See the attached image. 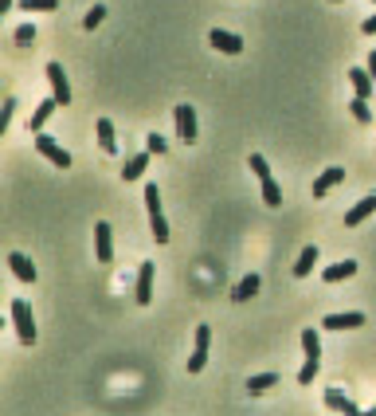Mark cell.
Segmentation results:
<instances>
[{
	"label": "cell",
	"instance_id": "1",
	"mask_svg": "<svg viewBox=\"0 0 376 416\" xmlns=\"http://www.w3.org/2000/svg\"><path fill=\"white\" fill-rule=\"evenodd\" d=\"M146 212H149L153 240H157V244H169V220H165V212H161V189L157 185H146Z\"/></svg>",
	"mask_w": 376,
	"mask_h": 416
},
{
	"label": "cell",
	"instance_id": "2",
	"mask_svg": "<svg viewBox=\"0 0 376 416\" xmlns=\"http://www.w3.org/2000/svg\"><path fill=\"white\" fill-rule=\"evenodd\" d=\"M302 350H306V366L298 369V385H310L317 377V366H321V342H317V330H310V326L302 330Z\"/></svg>",
	"mask_w": 376,
	"mask_h": 416
},
{
	"label": "cell",
	"instance_id": "3",
	"mask_svg": "<svg viewBox=\"0 0 376 416\" xmlns=\"http://www.w3.org/2000/svg\"><path fill=\"white\" fill-rule=\"evenodd\" d=\"M8 314H12V326L16 334H20V342H36V319H32V306H28V299H12V306H8Z\"/></svg>",
	"mask_w": 376,
	"mask_h": 416
},
{
	"label": "cell",
	"instance_id": "4",
	"mask_svg": "<svg viewBox=\"0 0 376 416\" xmlns=\"http://www.w3.org/2000/svg\"><path fill=\"white\" fill-rule=\"evenodd\" d=\"M36 149L51 161V165H55V169H71V153H67V149H63L59 142H55V138H48V134H43V130L36 134Z\"/></svg>",
	"mask_w": 376,
	"mask_h": 416
},
{
	"label": "cell",
	"instance_id": "5",
	"mask_svg": "<svg viewBox=\"0 0 376 416\" xmlns=\"http://www.w3.org/2000/svg\"><path fill=\"white\" fill-rule=\"evenodd\" d=\"M172 122H177V138H181L184 146H192L196 142V111L188 106V102L172 106Z\"/></svg>",
	"mask_w": 376,
	"mask_h": 416
},
{
	"label": "cell",
	"instance_id": "6",
	"mask_svg": "<svg viewBox=\"0 0 376 416\" xmlns=\"http://www.w3.org/2000/svg\"><path fill=\"white\" fill-rule=\"evenodd\" d=\"M208 346H212V326H196L192 357H188V373H200L208 366Z\"/></svg>",
	"mask_w": 376,
	"mask_h": 416
},
{
	"label": "cell",
	"instance_id": "7",
	"mask_svg": "<svg viewBox=\"0 0 376 416\" xmlns=\"http://www.w3.org/2000/svg\"><path fill=\"white\" fill-rule=\"evenodd\" d=\"M95 256H98V263H110L114 259V228L106 220L95 224Z\"/></svg>",
	"mask_w": 376,
	"mask_h": 416
},
{
	"label": "cell",
	"instance_id": "8",
	"mask_svg": "<svg viewBox=\"0 0 376 416\" xmlns=\"http://www.w3.org/2000/svg\"><path fill=\"white\" fill-rule=\"evenodd\" d=\"M48 83H51V95L59 98V106H71V86H67V71H63L59 63H48Z\"/></svg>",
	"mask_w": 376,
	"mask_h": 416
},
{
	"label": "cell",
	"instance_id": "9",
	"mask_svg": "<svg viewBox=\"0 0 376 416\" xmlns=\"http://www.w3.org/2000/svg\"><path fill=\"white\" fill-rule=\"evenodd\" d=\"M208 44H212L216 51H224V55H239L243 51V36L224 32V28H212V32H208Z\"/></svg>",
	"mask_w": 376,
	"mask_h": 416
},
{
	"label": "cell",
	"instance_id": "10",
	"mask_svg": "<svg viewBox=\"0 0 376 416\" xmlns=\"http://www.w3.org/2000/svg\"><path fill=\"white\" fill-rule=\"evenodd\" d=\"M373 212H376V196H361V200H357L349 212H345V228H361V224L368 220Z\"/></svg>",
	"mask_w": 376,
	"mask_h": 416
},
{
	"label": "cell",
	"instance_id": "11",
	"mask_svg": "<svg viewBox=\"0 0 376 416\" xmlns=\"http://www.w3.org/2000/svg\"><path fill=\"white\" fill-rule=\"evenodd\" d=\"M55 111H59V98H55V95H51V98H43V102H39L36 111H32V118H28V130H32V134H39V130L48 126V118H51Z\"/></svg>",
	"mask_w": 376,
	"mask_h": 416
},
{
	"label": "cell",
	"instance_id": "12",
	"mask_svg": "<svg viewBox=\"0 0 376 416\" xmlns=\"http://www.w3.org/2000/svg\"><path fill=\"white\" fill-rule=\"evenodd\" d=\"M341 181H345V169H341V165H333V169H326L321 177H317L310 193H314V200H321V196H329V189H337Z\"/></svg>",
	"mask_w": 376,
	"mask_h": 416
},
{
	"label": "cell",
	"instance_id": "13",
	"mask_svg": "<svg viewBox=\"0 0 376 416\" xmlns=\"http://www.w3.org/2000/svg\"><path fill=\"white\" fill-rule=\"evenodd\" d=\"M326 330H357V326H364V314L361 310H345V314H329L326 322H321Z\"/></svg>",
	"mask_w": 376,
	"mask_h": 416
},
{
	"label": "cell",
	"instance_id": "14",
	"mask_svg": "<svg viewBox=\"0 0 376 416\" xmlns=\"http://www.w3.org/2000/svg\"><path fill=\"white\" fill-rule=\"evenodd\" d=\"M134 294H137V303H141V306H149V303H153V263H141V271H137V287H134Z\"/></svg>",
	"mask_w": 376,
	"mask_h": 416
},
{
	"label": "cell",
	"instance_id": "15",
	"mask_svg": "<svg viewBox=\"0 0 376 416\" xmlns=\"http://www.w3.org/2000/svg\"><path fill=\"white\" fill-rule=\"evenodd\" d=\"M259 287H263V279H259L255 271H251V275H243V279L235 283L231 299H235V303H247V299H255V294H259Z\"/></svg>",
	"mask_w": 376,
	"mask_h": 416
},
{
	"label": "cell",
	"instance_id": "16",
	"mask_svg": "<svg viewBox=\"0 0 376 416\" xmlns=\"http://www.w3.org/2000/svg\"><path fill=\"white\" fill-rule=\"evenodd\" d=\"M149 158H153V153H134V158H126V165H121V181H137V177H141V173L149 169Z\"/></svg>",
	"mask_w": 376,
	"mask_h": 416
},
{
	"label": "cell",
	"instance_id": "17",
	"mask_svg": "<svg viewBox=\"0 0 376 416\" xmlns=\"http://www.w3.org/2000/svg\"><path fill=\"white\" fill-rule=\"evenodd\" d=\"M8 267H12V275H20L24 283H36V263H32L24 252H12V256H8Z\"/></svg>",
	"mask_w": 376,
	"mask_h": 416
},
{
	"label": "cell",
	"instance_id": "18",
	"mask_svg": "<svg viewBox=\"0 0 376 416\" xmlns=\"http://www.w3.org/2000/svg\"><path fill=\"white\" fill-rule=\"evenodd\" d=\"M98 146H102V153H118V134H114V122L110 118H98Z\"/></svg>",
	"mask_w": 376,
	"mask_h": 416
},
{
	"label": "cell",
	"instance_id": "19",
	"mask_svg": "<svg viewBox=\"0 0 376 416\" xmlns=\"http://www.w3.org/2000/svg\"><path fill=\"white\" fill-rule=\"evenodd\" d=\"M349 83H353V91H357V98H368L373 95V71H368V67H353L349 71Z\"/></svg>",
	"mask_w": 376,
	"mask_h": 416
},
{
	"label": "cell",
	"instance_id": "20",
	"mask_svg": "<svg viewBox=\"0 0 376 416\" xmlns=\"http://www.w3.org/2000/svg\"><path fill=\"white\" fill-rule=\"evenodd\" d=\"M353 275H357V259H341V263L326 267L321 279H326V283H341V279H353Z\"/></svg>",
	"mask_w": 376,
	"mask_h": 416
},
{
	"label": "cell",
	"instance_id": "21",
	"mask_svg": "<svg viewBox=\"0 0 376 416\" xmlns=\"http://www.w3.org/2000/svg\"><path fill=\"white\" fill-rule=\"evenodd\" d=\"M326 408H333V413H357V404L341 389H326Z\"/></svg>",
	"mask_w": 376,
	"mask_h": 416
},
{
	"label": "cell",
	"instance_id": "22",
	"mask_svg": "<svg viewBox=\"0 0 376 416\" xmlns=\"http://www.w3.org/2000/svg\"><path fill=\"white\" fill-rule=\"evenodd\" d=\"M275 385H279V373H259V377L247 381V393H251V397H263V393L275 389Z\"/></svg>",
	"mask_w": 376,
	"mask_h": 416
},
{
	"label": "cell",
	"instance_id": "23",
	"mask_svg": "<svg viewBox=\"0 0 376 416\" xmlns=\"http://www.w3.org/2000/svg\"><path fill=\"white\" fill-rule=\"evenodd\" d=\"M314 263H317V247L310 244V247H302V256H298V263H294V275H298V279H306V275L314 271Z\"/></svg>",
	"mask_w": 376,
	"mask_h": 416
},
{
	"label": "cell",
	"instance_id": "24",
	"mask_svg": "<svg viewBox=\"0 0 376 416\" xmlns=\"http://www.w3.org/2000/svg\"><path fill=\"white\" fill-rule=\"evenodd\" d=\"M263 205H270V208H279L282 205V189H279V181L275 177H263Z\"/></svg>",
	"mask_w": 376,
	"mask_h": 416
},
{
	"label": "cell",
	"instance_id": "25",
	"mask_svg": "<svg viewBox=\"0 0 376 416\" xmlns=\"http://www.w3.org/2000/svg\"><path fill=\"white\" fill-rule=\"evenodd\" d=\"M20 8H24V12H55L59 0H20Z\"/></svg>",
	"mask_w": 376,
	"mask_h": 416
},
{
	"label": "cell",
	"instance_id": "26",
	"mask_svg": "<svg viewBox=\"0 0 376 416\" xmlns=\"http://www.w3.org/2000/svg\"><path fill=\"white\" fill-rule=\"evenodd\" d=\"M102 20H106V4H95V8H90V12L83 16V28H86V32H95V28L102 24Z\"/></svg>",
	"mask_w": 376,
	"mask_h": 416
},
{
	"label": "cell",
	"instance_id": "27",
	"mask_svg": "<svg viewBox=\"0 0 376 416\" xmlns=\"http://www.w3.org/2000/svg\"><path fill=\"white\" fill-rule=\"evenodd\" d=\"M247 165H251V173H255L259 181H263V177H270V165H267V158H263V153H251V158H247Z\"/></svg>",
	"mask_w": 376,
	"mask_h": 416
},
{
	"label": "cell",
	"instance_id": "28",
	"mask_svg": "<svg viewBox=\"0 0 376 416\" xmlns=\"http://www.w3.org/2000/svg\"><path fill=\"white\" fill-rule=\"evenodd\" d=\"M349 111H353V118H357V122H368V118H373V111H368V98H353Z\"/></svg>",
	"mask_w": 376,
	"mask_h": 416
},
{
	"label": "cell",
	"instance_id": "29",
	"mask_svg": "<svg viewBox=\"0 0 376 416\" xmlns=\"http://www.w3.org/2000/svg\"><path fill=\"white\" fill-rule=\"evenodd\" d=\"M12 114H16V98H4V106H0V134L8 130V122H12Z\"/></svg>",
	"mask_w": 376,
	"mask_h": 416
},
{
	"label": "cell",
	"instance_id": "30",
	"mask_svg": "<svg viewBox=\"0 0 376 416\" xmlns=\"http://www.w3.org/2000/svg\"><path fill=\"white\" fill-rule=\"evenodd\" d=\"M32 39H36V28H32V24L16 28V44H20V48H32Z\"/></svg>",
	"mask_w": 376,
	"mask_h": 416
},
{
	"label": "cell",
	"instance_id": "31",
	"mask_svg": "<svg viewBox=\"0 0 376 416\" xmlns=\"http://www.w3.org/2000/svg\"><path fill=\"white\" fill-rule=\"evenodd\" d=\"M146 149H149V153H153V158H157V153H165V149H169V142H165V138H161V134H149Z\"/></svg>",
	"mask_w": 376,
	"mask_h": 416
},
{
	"label": "cell",
	"instance_id": "32",
	"mask_svg": "<svg viewBox=\"0 0 376 416\" xmlns=\"http://www.w3.org/2000/svg\"><path fill=\"white\" fill-rule=\"evenodd\" d=\"M361 32H364V36H376V12H373V16H368V20L361 24Z\"/></svg>",
	"mask_w": 376,
	"mask_h": 416
},
{
	"label": "cell",
	"instance_id": "33",
	"mask_svg": "<svg viewBox=\"0 0 376 416\" xmlns=\"http://www.w3.org/2000/svg\"><path fill=\"white\" fill-rule=\"evenodd\" d=\"M368 71H373V79H376V51L368 55Z\"/></svg>",
	"mask_w": 376,
	"mask_h": 416
},
{
	"label": "cell",
	"instance_id": "34",
	"mask_svg": "<svg viewBox=\"0 0 376 416\" xmlns=\"http://www.w3.org/2000/svg\"><path fill=\"white\" fill-rule=\"evenodd\" d=\"M12 8V0H0V12H8Z\"/></svg>",
	"mask_w": 376,
	"mask_h": 416
},
{
	"label": "cell",
	"instance_id": "35",
	"mask_svg": "<svg viewBox=\"0 0 376 416\" xmlns=\"http://www.w3.org/2000/svg\"><path fill=\"white\" fill-rule=\"evenodd\" d=\"M373 4H376V0H373Z\"/></svg>",
	"mask_w": 376,
	"mask_h": 416
}]
</instances>
